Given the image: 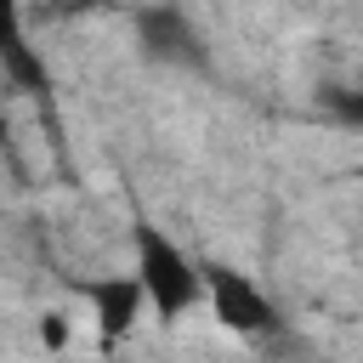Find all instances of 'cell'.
Masks as SVG:
<instances>
[{
    "label": "cell",
    "mask_w": 363,
    "mask_h": 363,
    "mask_svg": "<svg viewBox=\"0 0 363 363\" xmlns=\"http://www.w3.org/2000/svg\"><path fill=\"white\" fill-rule=\"evenodd\" d=\"M108 0H45V17H91V11H102Z\"/></svg>",
    "instance_id": "8992f818"
},
{
    "label": "cell",
    "mask_w": 363,
    "mask_h": 363,
    "mask_svg": "<svg viewBox=\"0 0 363 363\" xmlns=\"http://www.w3.org/2000/svg\"><path fill=\"white\" fill-rule=\"evenodd\" d=\"M335 113H340V119H352V125H363V96L340 91V96H335Z\"/></svg>",
    "instance_id": "52a82bcc"
},
{
    "label": "cell",
    "mask_w": 363,
    "mask_h": 363,
    "mask_svg": "<svg viewBox=\"0 0 363 363\" xmlns=\"http://www.w3.org/2000/svg\"><path fill=\"white\" fill-rule=\"evenodd\" d=\"M79 295H85L91 329H96V340H102L108 352L125 346L142 318H153V312H147V295H142V284H136V272H96V278L79 284Z\"/></svg>",
    "instance_id": "3957f363"
},
{
    "label": "cell",
    "mask_w": 363,
    "mask_h": 363,
    "mask_svg": "<svg viewBox=\"0 0 363 363\" xmlns=\"http://www.w3.org/2000/svg\"><path fill=\"white\" fill-rule=\"evenodd\" d=\"M204 312L233 335V340H267L278 335V301L244 272V267H227V261H204Z\"/></svg>",
    "instance_id": "7a4b0ae2"
},
{
    "label": "cell",
    "mask_w": 363,
    "mask_h": 363,
    "mask_svg": "<svg viewBox=\"0 0 363 363\" xmlns=\"http://www.w3.org/2000/svg\"><path fill=\"white\" fill-rule=\"evenodd\" d=\"M0 68H6L17 85H28V91H40V85H45V68H40V57L28 51L23 0H0Z\"/></svg>",
    "instance_id": "5b68a950"
},
{
    "label": "cell",
    "mask_w": 363,
    "mask_h": 363,
    "mask_svg": "<svg viewBox=\"0 0 363 363\" xmlns=\"http://www.w3.org/2000/svg\"><path fill=\"white\" fill-rule=\"evenodd\" d=\"M130 272L159 323H182L204 306V261L153 221H130Z\"/></svg>",
    "instance_id": "6da1fadb"
},
{
    "label": "cell",
    "mask_w": 363,
    "mask_h": 363,
    "mask_svg": "<svg viewBox=\"0 0 363 363\" xmlns=\"http://www.w3.org/2000/svg\"><path fill=\"white\" fill-rule=\"evenodd\" d=\"M62 335H68V323H62V312H51V318L40 323V340H45V346H62Z\"/></svg>",
    "instance_id": "ba28073f"
},
{
    "label": "cell",
    "mask_w": 363,
    "mask_h": 363,
    "mask_svg": "<svg viewBox=\"0 0 363 363\" xmlns=\"http://www.w3.org/2000/svg\"><path fill=\"white\" fill-rule=\"evenodd\" d=\"M136 40H142V57H153V62L204 68V34L193 28V17H187L182 6L136 0Z\"/></svg>",
    "instance_id": "277c9868"
}]
</instances>
